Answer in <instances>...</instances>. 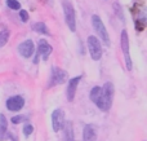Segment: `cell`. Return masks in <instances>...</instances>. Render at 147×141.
Wrapping results in <instances>:
<instances>
[{
	"label": "cell",
	"mask_w": 147,
	"mask_h": 141,
	"mask_svg": "<svg viewBox=\"0 0 147 141\" xmlns=\"http://www.w3.org/2000/svg\"><path fill=\"white\" fill-rule=\"evenodd\" d=\"M62 128H63V139L65 141H75L74 139V129H72V122H63L62 124Z\"/></svg>",
	"instance_id": "obj_13"
},
{
	"label": "cell",
	"mask_w": 147,
	"mask_h": 141,
	"mask_svg": "<svg viewBox=\"0 0 147 141\" xmlns=\"http://www.w3.org/2000/svg\"><path fill=\"white\" fill-rule=\"evenodd\" d=\"M7 5H8V8H10L13 10L21 9V3L18 0H7Z\"/></svg>",
	"instance_id": "obj_18"
},
{
	"label": "cell",
	"mask_w": 147,
	"mask_h": 141,
	"mask_svg": "<svg viewBox=\"0 0 147 141\" xmlns=\"http://www.w3.org/2000/svg\"><path fill=\"white\" fill-rule=\"evenodd\" d=\"M120 44H121V51L124 54V60H125V66L128 70H132L133 67V62L130 58V51H129V35H128L127 30L121 31V35H120Z\"/></svg>",
	"instance_id": "obj_6"
},
{
	"label": "cell",
	"mask_w": 147,
	"mask_h": 141,
	"mask_svg": "<svg viewBox=\"0 0 147 141\" xmlns=\"http://www.w3.org/2000/svg\"><path fill=\"white\" fill-rule=\"evenodd\" d=\"M31 28H32L35 33H39V34H41V35L51 36V31H49L48 26H47L44 22H35L32 26H31Z\"/></svg>",
	"instance_id": "obj_14"
},
{
	"label": "cell",
	"mask_w": 147,
	"mask_h": 141,
	"mask_svg": "<svg viewBox=\"0 0 147 141\" xmlns=\"http://www.w3.org/2000/svg\"><path fill=\"white\" fill-rule=\"evenodd\" d=\"M81 80V75H78L75 78H71L69 79V83H67V88H66V97L69 102H72L74 98H75L76 91H78V85Z\"/></svg>",
	"instance_id": "obj_9"
},
{
	"label": "cell",
	"mask_w": 147,
	"mask_h": 141,
	"mask_svg": "<svg viewBox=\"0 0 147 141\" xmlns=\"http://www.w3.org/2000/svg\"><path fill=\"white\" fill-rule=\"evenodd\" d=\"M114 96H115V87L111 82H106L101 87V95H99L98 101L96 105L102 111H109L114 102Z\"/></svg>",
	"instance_id": "obj_1"
},
{
	"label": "cell",
	"mask_w": 147,
	"mask_h": 141,
	"mask_svg": "<svg viewBox=\"0 0 147 141\" xmlns=\"http://www.w3.org/2000/svg\"><path fill=\"white\" fill-rule=\"evenodd\" d=\"M69 80V74L67 71H65L63 69L58 66H52L51 70V78H49V83L48 87H54V85H59V84H65Z\"/></svg>",
	"instance_id": "obj_4"
},
{
	"label": "cell",
	"mask_w": 147,
	"mask_h": 141,
	"mask_svg": "<svg viewBox=\"0 0 147 141\" xmlns=\"http://www.w3.org/2000/svg\"><path fill=\"white\" fill-rule=\"evenodd\" d=\"M5 105H7V109L9 111H20L25 106V98L20 95L12 96V97H9L7 100Z\"/></svg>",
	"instance_id": "obj_10"
},
{
	"label": "cell",
	"mask_w": 147,
	"mask_h": 141,
	"mask_svg": "<svg viewBox=\"0 0 147 141\" xmlns=\"http://www.w3.org/2000/svg\"><path fill=\"white\" fill-rule=\"evenodd\" d=\"M92 26H93L96 34L98 35V38L106 44V47L111 45V40H110V35H109V33H107V28L98 14L92 16Z\"/></svg>",
	"instance_id": "obj_2"
},
{
	"label": "cell",
	"mask_w": 147,
	"mask_h": 141,
	"mask_svg": "<svg viewBox=\"0 0 147 141\" xmlns=\"http://www.w3.org/2000/svg\"><path fill=\"white\" fill-rule=\"evenodd\" d=\"M136 30L138 31V33H141V31L145 30V20H137L136 21Z\"/></svg>",
	"instance_id": "obj_21"
},
{
	"label": "cell",
	"mask_w": 147,
	"mask_h": 141,
	"mask_svg": "<svg viewBox=\"0 0 147 141\" xmlns=\"http://www.w3.org/2000/svg\"><path fill=\"white\" fill-rule=\"evenodd\" d=\"M34 51H35V44L31 39H27V40L22 41V43L18 45V53L21 54L25 58H30L34 54Z\"/></svg>",
	"instance_id": "obj_11"
},
{
	"label": "cell",
	"mask_w": 147,
	"mask_h": 141,
	"mask_svg": "<svg viewBox=\"0 0 147 141\" xmlns=\"http://www.w3.org/2000/svg\"><path fill=\"white\" fill-rule=\"evenodd\" d=\"M8 132V121L4 114H0V140H4Z\"/></svg>",
	"instance_id": "obj_15"
},
{
	"label": "cell",
	"mask_w": 147,
	"mask_h": 141,
	"mask_svg": "<svg viewBox=\"0 0 147 141\" xmlns=\"http://www.w3.org/2000/svg\"><path fill=\"white\" fill-rule=\"evenodd\" d=\"M20 18L22 22H27L30 20V16H28V12L25 9H20Z\"/></svg>",
	"instance_id": "obj_20"
},
{
	"label": "cell",
	"mask_w": 147,
	"mask_h": 141,
	"mask_svg": "<svg viewBox=\"0 0 147 141\" xmlns=\"http://www.w3.org/2000/svg\"><path fill=\"white\" fill-rule=\"evenodd\" d=\"M25 119L26 118L23 115H16V117H13V118L10 119V122H12L13 124H20V123H22Z\"/></svg>",
	"instance_id": "obj_22"
},
{
	"label": "cell",
	"mask_w": 147,
	"mask_h": 141,
	"mask_svg": "<svg viewBox=\"0 0 147 141\" xmlns=\"http://www.w3.org/2000/svg\"><path fill=\"white\" fill-rule=\"evenodd\" d=\"M86 45H88L92 60H93V61H99V60L102 58V53H103L99 39L94 35L88 36V39H86Z\"/></svg>",
	"instance_id": "obj_5"
},
{
	"label": "cell",
	"mask_w": 147,
	"mask_h": 141,
	"mask_svg": "<svg viewBox=\"0 0 147 141\" xmlns=\"http://www.w3.org/2000/svg\"><path fill=\"white\" fill-rule=\"evenodd\" d=\"M97 126L88 123L83 129V141H96L97 139Z\"/></svg>",
	"instance_id": "obj_12"
},
{
	"label": "cell",
	"mask_w": 147,
	"mask_h": 141,
	"mask_svg": "<svg viewBox=\"0 0 147 141\" xmlns=\"http://www.w3.org/2000/svg\"><path fill=\"white\" fill-rule=\"evenodd\" d=\"M99 95H101V87L99 85H96L90 89V93H89V97H90V101L93 104H96L99 98Z\"/></svg>",
	"instance_id": "obj_16"
},
{
	"label": "cell",
	"mask_w": 147,
	"mask_h": 141,
	"mask_svg": "<svg viewBox=\"0 0 147 141\" xmlns=\"http://www.w3.org/2000/svg\"><path fill=\"white\" fill-rule=\"evenodd\" d=\"M10 36V31L9 30H1L0 31V48L7 45L8 40H9Z\"/></svg>",
	"instance_id": "obj_17"
},
{
	"label": "cell",
	"mask_w": 147,
	"mask_h": 141,
	"mask_svg": "<svg viewBox=\"0 0 147 141\" xmlns=\"http://www.w3.org/2000/svg\"><path fill=\"white\" fill-rule=\"evenodd\" d=\"M65 111L62 109H56V110L52 113V128L54 132H59L62 129V124L65 122Z\"/></svg>",
	"instance_id": "obj_8"
},
{
	"label": "cell",
	"mask_w": 147,
	"mask_h": 141,
	"mask_svg": "<svg viewBox=\"0 0 147 141\" xmlns=\"http://www.w3.org/2000/svg\"><path fill=\"white\" fill-rule=\"evenodd\" d=\"M62 9H63L66 25L69 26L71 33H75L76 31V13H75V9H74L71 1H69V0H62Z\"/></svg>",
	"instance_id": "obj_3"
},
{
	"label": "cell",
	"mask_w": 147,
	"mask_h": 141,
	"mask_svg": "<svg viewBox=\"0 0 147 141\" xmlns=\"http://www.w3.org/2000/svg\"><path fill=\"white\" fill-rule=\"evenodd\" d=\"M52 52H53V47L45 39H40L38 43V52H36V56L34 58V64H38L39 62V57H41L44 61H47Z\"/></svg>",
	"instance_id": "obj_7"
},
{
	"label": "cell",
	"mask_w": 147,
	"mask_h": 141,
	"mask_svg": "<svg viewBox=\"0 0 147 141\" xmlns=\"http://www.w3.org/2000/svg\"><path fill=\"white\" fill-rule=\"evenodd\" d=\"M32 132H34V126L32 124H25V126H23V135H25L26 137H28Z\"/></svg>",
	"instance_id": "obj_19"
},
{
	"label": "cell",
	"mask_w": 147,
	"mask_h": 141,
	"mask_svg": "<svg viewBox=\"0 0 147 141\" xmlns=\"http://www.w3.org/2000/svg\"><path fill=\"white\" fill-rule=\"evenodd\" d=\"M40 1H41V3H45V1H47V0H40Z\"/></svg>",
	"instance_id": "obj_23"
}]
</instances>
